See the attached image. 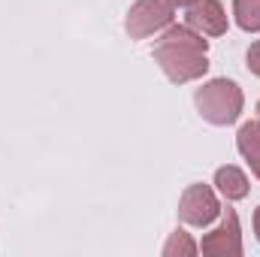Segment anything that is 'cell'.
<instances>
[{
	"instance_id": "6",
	"label": "cell",
	"mask_w": 260,
	"mask_h": 257,
	"mask_svg": "<svg viewBox=\"0 0 260 257\" xmlns=\"http://www.w3.org/2000/svg\"><path fill=\"white\" fill-rule=\"evenodd\" d=\"M188 27L206 37H221L227 34V12L218 0H200L188 9Z\"/></svg>"
},
{
	"instance_id": "4",
	"label": "cell",
	"mask_w": 260,
	"mask_h": 257,
	"mask_svg": "<svg viewBox=\"0 0 260 257\" xmlns=\"http://www.w3.org/2000/svg\"><path fill=\"white\" fill-rule=\"evenodd\" d=\"M221 206H218V197L212 194L209 185H191L188 191L182 194V203H179V218L191 227H206L218 218Z\"/></svg>"
},
{
	"instance_id": "12",
	"label": "cell",
	"mask_w": 260,
	"mask_h": 257,
	"mask_svg": "<svg viewBox=\"0 0 260 257\" xmlns=\"http://www.w3.org/2000/svg\"><path fill=\"white\" fill-rule=\"evenodd\" d=\"M173 6H194V3H200V0H170Z\"/></svg>"
},
{
	"instance_id": "3",
	"label": "cell",
	"mask_w": 260,
	"mask_h": 257,
	"mask_svg": "<svg viewBox=\"0 0 260 257\" xmlns=\"http://www.w3.org/2000/svg\"><path fill=\"white\" fill-rule=\"evenodd\" d=\"M173 21V3L170 0H136L127 12V34L133 40H142Z\"/></svg>"
},
{
	"instance_id": "1",
	"label": "cell",
	"mask_w": 260,
	"mask_h": 257,
	"mask_svg": "<svg viewBox=\"0 0 260 257\" xmlns=\"http://www.w3.org/2000/svg\"><path fill=\"white\" fill-rule=\"evenodd\" d=\"M206 49L209 43L203 40V34L191 30L188 24H173L154 46V61L157 67L167 73L170 82L182 85V82H191V79H200L206 70H209V61H206Z\"/></svg>"
},
{
	"instance_id": "13",
	"label": "cell",
	"mask_w": 260,
	"mask_h": 257,
	"mask_svg": "<svg viewBox=\"0 0 260 257\" xmlns=\"http://www.w3.org/2000/svg\"><path fill=\"white\" fill-rule=\"evenodd\" d=\"M254 230H257V239H260V206H257V212H254Z\"/></svg>"
},
{
	"instance_id": "2",
	"label": "cell",
	"mask_w": 260,
	"mask_h": 257,
	"mask_svg": "<svg viewBox=\"0 0 260 257\" xmlns=\"http://www.w3.org/2000/svg\"><path fill=\"white\" fill-rule=\"evenodd\" d=\"M197 109L209 124H233L242 112V91L230 79H212L194 94Z\"/></svg>"
},
{
	"instance_id": "5",
	"label": "cell",
	"mask_w": 260,
	"mask_h": 257,
	"mask_svg": "<svg viewBox=\"0 0 260 257\" xmlns=\"http://www.w3.org/2000/svg\"><path fill=\"white\" fill-rule=\"evenodd\" d=\"M200 248H203V254H209V257H239L242 254V233H239V218H236L233 209L224 212V221H221L218 230L206 233Z\"/></svg>"
},
{
	"instance_id": "11",
	"label": "cell",
	"mask_w": 260,
	"mask_h": 257,
	"mask_svg": "<svg viewBox=\"0 0 260 257\" xmlns=\"http://www.w3.org/2000/svg\"><path fill=\"white\" fill-rule=\"evenodd\" d=\"M248 70H251L254 76H260V40L248 49Z\"/></svg>"
},
{
	"instance_id": "8",
	"label": "cell",
	"mask_w": 260,
	"mask_h": 257,
	"mask_svg": "<svg viewBox=\"0 0 260 257\" xmlns=\"http://www.w3.org/2000/svg\"><path fill=\"white\" fill-rule=\"evenodd\" d=\"M215 185H218V191L224 194L227 200H242L248 194V179L236 167H221L215 173Z\"/></svg>"
},
{
	"instance_id": "7",
	"label": "cell",
	"mask_w": 260,
	"mask_h": 257,
	"mask_svg": "<svg viewBox=\"0 0 260 257\" xmlns=\"http://www.w3.org/2000/svg\"><path fill=\"white\" fill-rule=\"evenodd\" d=\"M236 145H239L242 157L248 160L251 173L260 179V124H257V121H248V124H242V127H239Z\"/></svg>"
},
{
	"instance_id": "9",
	"label": "cell",
	"mask_w": 260,
	"mask_h": 257,
	"mask_svg": "<svg viewBox=\"0 0 260 257\" xmlns=\"http://www.w3.org/2000/svg\"><path fill=\"white\" fill-rule=\"evenodd\" d=\"M233 15L242 30H260V0H233Z\"/></svg>"
},
{
	"instance_id": "14",
	"label": "cell",
	"mask_w": 260,
	"mask_h": 257,
	"mask_svg": "<svg viewBox=\"0 0 260 257\" xmlns=\"http://www.w3.org/2000/svg\"><path fill=\"white\" fill-rule=\"evenodd\" d=\"M257 124H260V103H257Z\"/></svg>"
},
{
	"instance_id": "10",
	"label": "cell",
	"mask_w": 260,
	"mask_h": 257,
	"mask_svg": "<svg viewBox=\"0 0 260 257\" xmlns=\"http://www.w3.org/2000/svg\"><path fill=\"white\" fill-rule=\"evenodd\" d=\"M164 254L167 257H191V254H197V245H194V239L185 233V230H176L173 236H170V242L164 245Z\"/></svg>"
}]
</instances>
